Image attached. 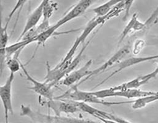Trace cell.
<instances>
[{
    "mask_svg": "<svg viewBox=\"0 0 158 123\" xmlns=\"http://www.w3.org/2000/svg\"><path fill=\"white\" fill-rule=\"evenodd\" d=\"M122 12L121 9L116 6H114L111 11L105 17H95L93 19H92L87 24L85 28L83 30L81 34L77 38L76 41H75L74 44L69 50V51L67 53L65 57L62 59V61L60 62L59 64L56 65V68H61L65 70H67V68L69 65H70V62L73 59L74 55L77 51L78 47L80 45L84 44L85 40L88 38V36L92 33V32L96 29L98 26L102 27L107 20H110L111 18H113L114 17L118 16L121 12Z\"/></svg>",
    "mask_w": 158,
    "mask_h": 123,
    "instance_id": "cell-1",
    "label": "cell"
},
{
    "mask_svg": "<svg viewBox=\"0 0 158 123\" xmlns=\"http://www.w3.org/2000/svg\"><path fill=\"white\" fill-rule=\"evenodd\" d=\"M54 99L58 100H72L75 102H84L86 104H100L104 106L110 107L115 105H120L126 104H133V100L122 101V102H108L104 99H100L94 95L91 91H84L79 90L78 86L76 84L72 86L69 90L61 95L54 97Z\"/></svg>",
    "mask_w": 158,
    "mask_h": 123,
    "instance_id": "cell-2",
    "label": "cell"
},
{
    "mask_svg": "<svg viewBox=\"0 0 158 123\" xmlns=\"http://www.w3.org/2000/svg\"><path fill=\"white\" fill-rule=\"evenodd\" d=\"M20 115L29 118L33 123H100L88 119L45 115L24 105L20 107Z\"/></svg>",
    "mask_w": 158,
    "mask_h": 123,
    "instance_id": "cell-3",
    "label": "cell"
},
{
    "mask_svg": "<svg viewBox=\"0 0 158 123\" xmlns=\"http://www.w3.org/2000/svg\"><path fill=\"white\" fill-rule=\"evenodd\" d=\"M26 1H19L17 2L15 6L12 9L10 13L9 14L6 19V23L2 25V9L1 2L0 1V77H1L3 73L4 67L6 66V49L7 47L9 42V34H8V27L10 20L12 19L14 14L17 11L18 9L23 6V4L26 3Z\"/></svg>",
    "mask_w": 158,
    "mask_h": 123,
    "instance_id": "cell-4",
    "label": "cell"
},
{
    "mask_svg": "<svg viewBox=\"0 0 158 123\" xmlns=\"http://www.w3.org/2000/svg\"><path fill=\"white\" fill-rule=\"evenodd\" d=\"M92 94L100 99L110 97H124L126 99H138L143 97L152 95L157 92L142 91L140 89H127L124 91H113L111 88H107L96 91H91Z\"/></svg>",
    "mask_w": 158,
    "mask_h": 123,
    "instance_id": "cell-5",
    "label": "cell"
},
{
    "mask_svg": "<svg viewBox=\"0 0 158 123\" xmlns=\"http://www.w3.org/2000/svg\"><path fill=\"white\" fill-rule=\"evenodd\" d=\"M157 15L158 9H156L151 15V17L145 22H142L139 20L138 14L137 13H134L127 25L121 32L119 38L118 45H120L124 41V40L131 33L147 30V28H149L152 23L154 22V20L156 19Z\"/></svg>",
    "mask_w": 158,
    "mask_h": 123,
    "instance_id": "cell-6",
    "label": "cell"
},
{
    "mask_svg": "<svg viewBox=\"0 0 158 123\" xmlns=\"http://www.w3.org/2000/svg\"><path fill=\"white\" fill-rule=\"evenodd\" d=\"M131 49H131V46L129 44L125 45L123 47H122L114 54H113L108 61H106L105 63H103L101 66L97 68L94 70L91 71L90 73L87 77L82 79L76 85L77 86H79V85H81L83 83L85 82L86 81L89 80L92 76H95L97 74H98L103 72L107 68L113 66L114 64H115L118 62H120L121 61H122L126 56H127L131 53Z\"/></svg>",
    "mask_w": 158,
    "mask_h": 123,
    "instance_id": "cell-7",
    "label": "cell"
},
{
    "mask_svg": "<svg viewBox=\"0 0 158 123\" xmlns=\"http://www.w3.org/2000/svg\"><path fill=\"white\" fill-rule=\"evenodd\" d=\"M14 77L15 74L10 73L5 83L0 85V99L3 106L5 119H9V113L13 114L14 113L12 100V88Z\"/></svg>",
    "mask_w": 158,
    "mask_h": 123,
    "instance_id": "cell-8",
    "label": "cell"
},
{
    "mask_svg": "<svg viewBox=\"0 0 158 123\" xmlns=\"http://www.w3.org/2000/svg\"><path fill=\"white\" fill-rule=\"evenodd\" d=\"M20 66L25 76L27 78V79L30 81L33 86L30 87L29 89L35 93L38 94L41 97L47 99L48 100L54 99V92L52 91V86L49 84H47L44 82L41 83L37 81L36 79L33 78L28 72L25 68V65L20 62Z\"/></svg>",
    "mask_w": 158,
    "mask_h": 123,
    "instance_id": "cell-9",
    "label": "cell"
},
{
    "mask_svg": "<svg viewBox=\"0 0 158 123\" xmlns=\"http://www.w3.org/2000/svg\"><path fill=\"white\" fill-rule=\"evenodd\" d=\"M47 106L51 109L56 116H61V113L73 114L81 112L75 101L51 99L46 102Z\"/></svg>",
    "mask_w": 158,
    "mask_h": 123,
    "instance_id": "cell-10",
    "label": "cell"
},
{
    "mask_svg": "<svg viewBox=\"0 0 158 123\" xmlns=\"http://www.w3.org/2000/svg\"><path fill=\"white\" fill-rule=\"evenodd\" d=\"M76 104L81 112L87 113L90 115L94 117H95L98 119L100 118V119H103L106 120H110L117 123H132L114 114L107 113L106 112L94 108L93 107L89 105L88 104L76 102Z\"/></svg>",
    "mask_w": 158,
    "mask_h": 123,
    "instance_id": "cell-11",
    "label": "cell"
},
{
    "mask_svg": "<svg viewBox=\"0 0 158 123\" xmlns=\"http://www.w3.org/2000/svg\"><path fill=\"white\" fill-rule=\"evenodd\" d=\"M93 2L94 1L91 0L80 1L77 4L73 6L61 19L54 23L55 25L59 29L67 23L78 17L86 11Z\"/></svg>",
    "mask_w": 158,
    "mask_h": 123,
    "instance_id": "cell-12",
    "label": "cell"
},
{
    "mask_svg": "<svg viewBox=\"0 0 158 123\" xmlns=\"http://www.w3.org/2000/svg\"><path fill=\"white\" fill-rule=\"evenodd\" d=\"M158 57V55L147 56V57H131V58L125 59L123 61L120 62H119L117 69H116L114 71H113L109 76H108L105 79H104L103 81H102L100 83L97 84L94 87V89L102 86L105 83H106L107 81H108L110 79H111L112 77H113L114 76H115L117 74H119V73L121 72L123 70H124L127 68H129V67L132 66L137 64H139L140 63L157 59Z\"/></svg>",
    "mask_w": 158,
    "mask_h": 123,
    "instance_id": "cell-13",
    "label": "cell"
},
{
    "mask_svg": "<svg viewBox=\"0 0 158 123\" xmlns=\"http://www.w3.org/2000/svg\"><path fill=\"white\" fill-rule=\"evenodd\" d=\"M158 74V67L149 74L142 75L128 82L121 84L118 86H115L110 87L113 91H124L127 89H139L140 86L147 83L152 78H155Z\"/></svg>",
    "mask_w": 158,
    "mask_h": 123,
    "instance_id": "cell-14",
    "label": "cell"
},
{
    "mask_svg": "<svg viewBox=\"0 0 158 123\" xmlns=\"http://www.w3.org/2000/svg\"><path fill=\"white\" fill-rule=\"evenodd\" d=\"M93 63V60L90 59L82 66L78 70H75L67 74L62 81V84L65 86H72L78 83L82 79L87 77L91 72L90 67Z\"/></svg>",
    "mask_w": 158,
    "mask_h": 123,
    "instance_id": "cell-15",
    "label": "cell"
},
{
    "mask_svg": "<svg viewBox=\"0 0 158 123\" xmlns=\"http://www.w3.org/2000/svg\"><path fill=\"white\" fill-rule=\"evenodd\" d=\"M43 5L44 1H43L28 16L25 27L23 29V31L21 35L19 36L18 40L19 41L28 32L35 28L40 22L43 15Z\"/></svg>",
    "mask_w": 158,
    "mask_h": 123,
    "instance_id": "cell-16",
    "label": "cell"
},
{
    "mask_svg": "<svg viewBox=\"0 0 158 123\" xmlns=\"http://www.w3.org/2000/svg\"><path fill=\"white\" fill-rule=\"evenodd\" d=\"M57 30H58V28L56 27L55 24H53V25H51V27L48 29H47L46 31H44L42 33L40 34L38 36H37L36 38H35L33 39V43H36L38 44L37 45V47L36 48L35 53H36V51L38 50V47L40 45L44 46V45L46 43V41L49 38H51L52 36H54L55 35L60 34V33H57L56 32Z\"/></svg>",
    "mask_w": 158,
    "mask_h": 123,
    "instance_id": "cell-17",
    "label": "cell"
},
{
    "mask_svg": "<svg viewBox=\"0 0 158 123\" xmlns=\"http://www.w3.org/2000/svg\"><path fill=\"white\" fill-rule=\"evenodd\" d=\"M31 43H33L32 40H20V41H17V42L14 44L7 46L6 49V60L11 58L17 53L22 52V50L27 46Z\"/></svg>",
    "mask_w": 158,
    "mask_h": 123,
    "instance_id": "cell-18",
    "label": "cell"
},
{
    "mask_svg": "<svg viewBox=\"0 0 158 123\" xmlns=\"http://www.w3.org/2000/svg\"><path fill=\"white\" fill-rule=\"evenodd\" d=\"M120 1H108L106 2L101 4L99 6H97L93 9V12L96 14L97 17H102L106 15L111 10L118 4Z\"/></svg>",
    "mask_w": 158,
    "mask_h": 123,
    "instance_id": "cell-19",
    "label": "cell"
},
{
    "mask_svg": "<svg viewBox=\"0 0 158 123\" xmlns=\"http://www.w3.org/2000/svg\"><path fill=\"white\" fill-rule=\"evenodd\" d=\"M158 100V92L154 95L143 97L134 100L132 107L134 110L142 109L145 107L148 104L154 102Z\"/></svg>",
    "mask_w": 158,
    "mask_h": 123,
    "instance_id": "cell-20",
    "label": "cell"
},
{
    "mask_svg": "<svg viewBox=\"0 0 158 123\" xmlns=\"http://www.w3.org/2000/svg\"><path fill=\"white\" fill-rule=\"evenodd\" d=\"M20 53L21 52L17 53L11 58L6 61V66L9 70L10 73L15 74L21 69L20 61L19 59Z\"/></svg>",
    "mask_w": 158,
    "mask_h": 123,
    "instance_id": "cell-21",
    "label": "cell"
},
{
    "mask_svg": "<svg viewBox=\"0 0 158 123\" xmlns=\"http://www.w3.org/2000/svg\"><path fill=\"white\" fill-rule=\"evenodd\" d=\"M57 2L55 1H44L43 18L50 20L54 11L57 9Z\"/></svg>",
    "mask_w": 158,
    "mask_h": 123,
    "instance_id": "cell-22",
    "label": "cell"
},
{
    "mask_svg": "<svg viewBox=\"0 0 158 123\" xmlns=\"http://www.w3.org/2000/svg\"><path fill=\"white\" fill-rule=\"evenodd\" d=\"M145 46V42L144 40H137L136 41H135L134 46H133V54L135 56L138 55L140 54L141 51L144 48Z\"/></svg>",
    "mask_w": 158,
    "mask_h": 123,
    "instance_id": "cell-23",
    "label": "cell"
},
{
    "mask_svg": "<svg viewBox=\"0 0 158 123\" xmlns=\"http://www.w3.org/2000/svg\"><path fill=\"white\" fill-rule=\"evenodd\" d=\"M134 2V1H124V10H126V14L124 17H123V20H126L128 15L129 14V9L132 7V4Z\"/></svg>",
    "mask_w": 158,
    "mask_h": 123,
    "instance_id": "cell-24",
    "label": "cell"
},
{
    "mask_svg": "<svg viewBox=\"0 0 158 123\" xmlns=\"http://www.w3.org/2000/svg\"><path fill=\"white\" fill-rule=\"evenodd\" d=\"M102 123H117L112 121H110V120H103V119H98Z\"/></svg>",
    "mask_w": 158,
    "mask_h": 123,
    "instance_id": "cell-25",
    "label": "cell"
},
{
    "mask_svg": "<svg viewBox=\"0 0 158 123\" xmlns=\"http://www.w3.org/2000/svg\"><path fill=\"white\" fill-rule=\"evenodd\" d=\"M5 123H9V119H5Z\"/></svg>",
    "mask_w": 158,
    "mask_h": 123,
    "instance_id": "cell-26",
    "label": "cell"
}]
</instances>
